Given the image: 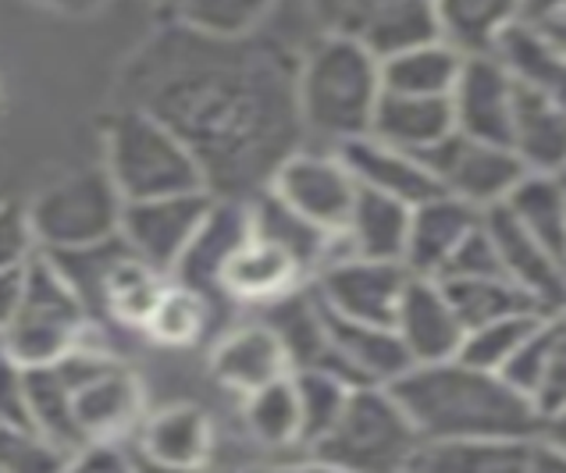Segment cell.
Instances as JSON below:
<instances>
[{"label":"cell","mask_w":566,"mask_h":473,"mask_svg":"<svg viewBox=\"0 0 566 473\" xmlns=\"http://www.w3.org/2000/svg\"><path fill=\"white\" fill-rule=\"evenodd\" d=\"M296 72L300 54L264 32L207 36L168 19L125 61L118 107L179 136L210 196L253 200L306 146Z\"/></svg>","instance_id":"6da1fadb"},{"label":"cell","mask_w":566,"mask_h":473,"mask_svg":"<svg viewBox=\"0 0 566 473\" xmlns=\"http://www.w3.org/2000/svg\"><path fill=\"white\" fill-rule=\"evenodd\" d=\"M424 442L467 438H542L545 420L535 402L503 374L463 360L420 364L388 385Z\"/></svg>","instance_id":"7a4b0ae2"},{"label":"cell","mask_w":566,"mask_h":473,"mask_svg":"<svg viewBox=\"0 0 566 473\" xmlns=\"http://www.w3.org/2000/svg\"><path fill=\"white\" fill-rule=\"evenodd\" d=\"M381 93V61L360 43L317 36L300 54V118L306 139L325 143L328 150L370 133Z\"/></svg>","instance_id":"3957f363"},{"label":"cell","mask_w":566,"mask_h":473,"mask_svg":"<svg viewBox=\"0 0 566 473\" xmlns=\"http://www.w3.org/2000/svg\"><path fill=\"white\" fill-rule=\"evenodd\" d=\"M104 171L125 203L160 200V196L203 192L197 160L150 114L118 107L104 125Z\"/></svg>","instance_id":"277c9868"},{"label":"cell","mask_w":566,"mask_h":473,"mask_svg":"<svg viewBox=\"0 0 566 473\" xmlns=\"http://www.w3.org/2000/svg\"><path fill=\"white\" fill-rule=\"evenodd\" d=\"M424 438L388 388H353L332 431L311 455L343 473H410Z\"/></svg>","instance_id":"5b68a950"},{"label":"cell","mask_w":566,"mask_h":473,"mask_svg":"<svg viewBox=\"0 0 566 473\" xmlns=\"http://www.w3.org/2000/svg\"><path fill=\"white\" fill-rule=\"evenodd\" d=\"M90 332V314L51 256L36 253L25 264L22 306L8 332L0 335V349L19 367H46L83 346Z\"/></svg>","instance_id":"8992f818"},{"label":"cell","mask_w":566,"mask_h":473,"mask_svg":"<svg viewBox=\"0 0 566 473\" xmlns=\"http://www.w3.org/2000/svg\"><path fill=\"white\" fill-rule=\"evenodd\" d=\"M25 210L40 253H64L115 239L125 200L104 168H86L46 186Z\"/></svg>","instance_id":"52a82bcc"},{"label":"cell","mask_w":566,"mask_h":473,"mask_svg":"<svg viewBox=\"0 0 566 473\" xmlns=\"http://www.w3.org/2000/svg\"><path fill=\"white\" fill-rule=\"evenodd\" d=\"M72 388V420L78 442H122L143 423V388L107 349L90 341L57 360Z\"/></svg>","instance_id":"ba28073f"},{"label":"cell","mask_w":566,"mask_h":473,"mask_svg":"<svg viewBox=\"0 0 566 473\" xmlns=\"http://www.w3.org/2000/svg\"><path fill=\"white\" fill-rule=\"evenodd\" d=\"M321 36L360 43L378 61L413 43L439 40L434 0H306Z\"/></svg>","instance_id":"9c48e42d"},{"label":"cell","mask_w":566,"mask_h":473,"mask_svg":"<svg viewBox=\"0 0 566 473\" xmlns=\"http://www.w3.org/2000/svg\"><path fill=\"white\" fill-rule=\"evenodd\" d=\"M268 192L325 235H343L360 186L335 150L303 146L274 171Z\"/></svg>","instance_id":"30bf717a"},{"label":"cell","mask_w":566,"mask_h":473,"mask_svg":"<svg viewBox=\"0 0 566 473\" xmlns=\"http://www.w3.org/2000/svg\"><path fill=\"white\" fill-rule=\"evenodd\" d=\"M420 160L428 165V171L434 175V182H439L446 196L463 200L467 207L481 210V214L506 203V196L527 175L510 146L471 139L463 133H452Z\"/></svg>","instance_id":"8fae6325"},{"label":"cell","mask_w":566,"mask_h":473,"mask_svg":"<svg viewBox=\"0 0 566 473\" xmlns=\"http://www.w3.org/2000/svg\"><path fill=\"white\" fill-rule=\"evenodd\" d=\"M410 282L407 264L392 260H367L353 253H335L314 274V296L332 314L360 324H385L392 328L402 288Z\"/></svg>","instance_id":"7c38bea8"},{"label":"cell","mask_w":566,"mask_h":473,"mask_svg":"<svg viewBox=\"0 0 566 473\" xmlns=\"http://www.w3.org/2000/svg\"><path fill=\"white\" fill-rule=\"evenodd\" d=\"M214 196L182 192V196H160V200L125 203L122 210V239L143 264H150L160 274H171L175 264L197 239L200 224L207 221Z\"/></svg>","instance_id":"4fadbf2b"},{"label":"cell","mask_w":566,"mask_h":473,"mask_svg":"<svg viewBox=\"0 0 566 473\" xmlns=\"http://www.w3.org/2000/svg\"><path fill=\"white\" fill-rule=\"evenodd\" d=\"M321 320H325V356H321L317 367L335 370L353 388H370V385L388 388L413 367L399 335L392 328H385V324L346 320L332 314L328 306H321Z\"/></svg>","instance_id":"5bb4252c"},{"label":"cell","mask_w":566,"mask_h":473,"mask_svg":"<svg viewBox=\"0 0 566 473\" xmlns=\"http://www.w3.org/2000/svg\"><path fill=\"white\" fill-rule=\"evenodd\" d=\"M484 228L499 253V267L516 288H524L545 314L566 306V264L553 250H545L527 228L516 224L503 203L484 210Z\"/></svg>","instance_id":"9a60e30c"},{"label":"cell","mask_w":566,"mask_h":473,"mask_svg":"<svg viewBox=\"0 0 566 473\" xmlns=\"http://www.w3.org/2000/svg\"><path fill=\"white\" fill-rule=\"evenodd\" d=\"M392 332L399 335L413 367L457 360L467 335L457 309L446 299L442 285L434 278H417V274H410L407 288H402Z\"/></svg>","instance_id":"2e32d148"},{"label":"cell","mask_w":566,"mask_h":473,"mask_svg":"<svg viewBox=\"0 0 566 473\" xmlns=\"http://www.w3.org/2000/svg\"><path fill=\"white\" fill-rule=\"evenodd\" d=\"M513 101H516V83L503 64L495 61V54L467 57L457 86H452V96H449L457 133L506 146Z\"/></svg>","instance_id":"e0dca14e"},{"label":"cell","mask_w":566,"mask_h":473,"mask_svg":"<svg viewBox=\"0 0 566 473\" xmlns=\"http://www.w3.org/2000/svg\"><path fill=\"white\" fill-rule=\"evenodd\" d=\"M503 378L535 402L545 423L566 413V306L542 314L535 332L506 364Z\"/></svg>","instance_id":"ac0fdd59"},{"label":"cell","mask_w":566,"mask_h":473,"mask_svg":"<svg viewBox=\"0 0 566 473\" xmlns=\"http://www.w3.org/2000/svg\"><path fill=\"white\" fill-rule=\"evenodd\" d=\"M306 267L279 242L256 235L242 239V246L229 256V264L218 274V296H229L235 303H253V306H271L285 296H293L303 288Z\"/></svg>","instance_id":"d6986e66"},{"label":"cell","mask_w":566,"mask_h":473,"mask_svg":"<svg viewBox=\"0 0 566 473\" xmlns=\"http://www.w3.org/2000/svg\"><path fill=\"white\" fill-rule=\"evenodd\" d=\"M210 374H214L218 385L247 399L253 391L289 378L293 360H289L282 338L274 335L271 324L250 320L242 328H232L210 349Z\"/></svg>","instance_id":"ffe728a7"},{"label":"cell","mask_w":566,"mask_h":473,"mask_svg":"<svg viewBox=\"0 0 566 473\" xmlns=\"http://www.w3.org/2000/svg\"><path fill=\"white\" fill-rule=\"evenodd\" d=\"M335 154L343 157V165L357 178L360 189L392 196V200L407 207H417L442 192L424 160L407 150H396V146H388L375 136L349 139L343 146H335Z\"/></svg>","instance_id":"44dd1931"},{"label":"cell","mask_w":566,"mask_h":473,"mask_svg":"<svg viewBox=\"0 0 566 473\" xmlns=\"http://www.w3.org/2000/svg\"><path fill=\"white\" fill-rule=\"evenodd\" d=\"M481 224V210L467 207L463 200L439 192L431 200L410 210V235L402 264L417 278H439L446 264L463 246V239Z\"/></svg>","instance_id":"7402d4cb"},{"label":"cell","mask_w":566,"mask_h":473,"mask_svg":"<svg viewBox=\"0 0 566 473\" xmlns=\"http://www.w3.org/2000/svg\"><path fill=\"white\" fill-rule=\"evenodd\" d=\"M250 235V203L247 200H218L210 207L207 221L200 224L197 239L175 264V282L197 288L200 296H218V274L229 264V256Z\"/></svg>","instance_id":"603a6c76"},{"label":"cell","mask_w":566,"mask_h":473,"mask_svg":"<svg viewBox=\"0 0 566 473\" xmlns=\"http://www.w3.org/2000/svg\"><path fill=\"white\" fill-rule=\"evenodd\" d=\"M133 449L154 463L207 470L210 455H214V423H210V417L200 406L175 402L143 417Z\"/></svg>","instance_id":"cb8c5ba5"},{"label":"cell","mask_w":566,"mask_h":473,"mask_svg":"<svg viewBox=\"0 0 566 473\" xmlns=\"http://www.w3.org/2000/svg\"><path fill=\"white\" fill-rule=\"evenodd\" d=\"M452 133H457V122H452L449 96H413V93L385 90L367 136L396 146V150H407L413 157H424Z\"/></svg>","instance_id":"d4e9b609"},{"label":"cell","mask_w":566,"mask_h":473,"mask_svg":"<svg viewBox=\"0 0 566 473\" xmlns=\"http://www.w3.org/2000/svg\"><path fill=\"white\" fill-rule=\"evenodd\" d=\"M506 146L527 175H566V107L516 86Z\"/></svg>","instance_id":"484cf974"},{"label":"cell","mask_w":566,"mask_h":473,"mask_svg":"<svg viewBox=\"0 0 566 473\" xmlns=\"http://www.w3.org/2000/svg\"><path fill=\"white\" fill-rule=\"evenodd\" d=\"M492 54L521 90L566 107V54L548 40L545 29L516 22L503 32Z\"/></svg>","instance_id":"4316f807"},{"label":"cell","mask_w":566,"mask_h":473,"mask_svg":"<svg viewBox=\"0 0 566 473\" xmlns=\"http://www.w3.org/2000/svg\"><path fill=\"white\" fill-rule=\"evenodd\" d=\"M410 210L413 207L392 200V196L360 189L357 203H353V214L346 221V232L338 235V242H343V250L353 256L402 264L407 235H410Z\"/></svg>","instance_id":"83f0119b"},{"label":"cell","mask_w":566,"mask_h":473,"mask_svg":"<svg viewBox=\"0 0 566 473\" xmlns=\"http://www.w3.org/2000/svg\"><path fill=\"white\" fill-rule=\"evenodd\" d=\"M535 438H467L424 442L410 473H527Z\"/></svg>","instance_id":"f1b7e54d"},{"label":"cell","mask_w":566,"mask_h":473,"mask_svg":"<svg viewBox=\"0 0 566 473\" xmlns=\"http://www.w3.org/2000/svg\"><path fill=\"white\" fill-rule=\"evenodd\" d=\"M521 22V0H434V29L463 57L492 54L510 25Z\"/></svg>","instance_id":"f546056e"},{"label":"cell","mask_w":566,"mask_h":473,"mask_svg":"<svg viewBox=\"0 0 566 473\" xmlns=\"http://www.w3.org/2000/svg\"><path fill=\"white\" fill-rule=\"evenodd\" d=\"M165 285H168L165 274L154 271L150 264H143V260L125 246L122 256L107 267L101 288H96L93 314L125 324V328H143V324L150 320Z\"/></svg>","instance_id":"4dcf8cb0"},{"label":"cell","mask_w":566,"mask_h":473,"mask_svg":"<svg viewBox=\"0 0 566 473\" xmlns=\"http://www.w3.org/2000/svg\"><path fill=\"white\" fill-rule=\"evenodd\" d=\"M463 54L446 40H424L381 61V86L388 93L413 96H452V86L463 72Z\"/></svg>","instance_id":"1f68e13d"},{"label":"cell","mask_w":566,"mask_h":473,"mask_svg":"<svg viewBox=\"0 0 566 473\" xmlns=\"http://www.w3.org/2000/svg\"><path fill=\"white\" fill-rule=\"evenodd\" d=\"M503 207L566 264V175H524Z\"/></svg>","instance_id":"d6a6232c"},{"label":"cell","mask_w":566,"mask_h":473,"mask_svg":"<svg viewBox=\"0 0 566 473\" xmlns=\"http://www.w3.org/2000/svg\"><path fill=\"white\" fill-rule=\"evenodd\" d=\"M446 299L457 309L463 332L481 328V324H495L521 314H545V309L516 288L506 274H489V278H446L439 282Z\"/></svg>","instance_id":"836d02e7"},{"label":"cell","mask_w":566,"mask_h":473,"mask_svg":"<svg viewBox=\"0 0 566 473\" xmlns=\"http://www.w3.org/2000/svg\"><path fill=\"white\" fill-rule=\"evenodd\" d=\"M242 420H247L250 438H256L264 449H274V452L303 449V420H300L293 374L261 388V391H253V396H247Z\"/></svg>","instance_id":"e575fe53"},{"label":"cell","mask_w":566,"mask_h":473,"mask_svg":"<svg viewBox=\"0 0 566 473\" xmlns=\"http://www.w3.org/2000/svg\"><path fill=\"white\" fill-rule=\"evenodd\" d=\"M293 388H296L300 420H303V449H311L332 431V423L343 413L353 385L343 381L328 367H296Z\"/></svg>","instance_id":"d590c367"},{"label":"cell","mask_w":566,"mask_h":473,"mask_svg":"<svg viewBox=\"0 0 566 473\" xmlns=\"http://www.w3.org/2000/svg\"><path fill=\"white\" fill-rule=\"evenodd\" d=\"M171 19L207 36H250L261 32L279 0H168Z\"/></svg>","instance_id":"8d00e7d4"},{"label":"cell","mask_w":566,"mask_h":473,"mask_svg":"<svg viewBox=\"0 0 566 473\" xmlns=\"http://www.w3.org/2000/svg\"><path fill=\"white\" fill-rule=\"evenodd\" d=\"M207 328V296H200L197 288L189 285H165L160 299L154 306L150 320L143 324L157 346H171V349H182L192 346Z\"/></svg>","instance_id":"74e56055"},{"label":"cell","mask_w":566,"mask_h":473,"mask_svg":"<svg viewBox=\"0 0 566 473\" xmlns=\"http://www.w3.org/2000/svg\"><path fill=\"white\" fill-rule=\"evenodd\" d=\"M538 320H542V314H521V317H506V320L471 328L463 335V346L457 353V360L471 364L478 370L503 374L506 364L516 356V349H521L527 341V335L535 332Z\"/></svg>","instance_id":"f35d334b"},{"label":"cell","mask_w":566,"mask_h":473,"mask_svg":"<svg viewBox=\"0 0 566 473\" xmlns=\"http://www.w3.org/2000/svg\"><path fill=\"white\" fill-rule=\"evenodd\" d=\"M69 455L32 423H0V473H64Z\"/></svg>","instance_id":"ab89813d"},{"label":"cell","mask_w":566,"mask_h":473,"mask_svg":"<svg viewBox=\"0 0 566 473\" xmlns=\"http://www.w3.org/2000/svg\"><path fill=\"white\" fill-rule=\"evenodd\" d=\"M489 274H503V267H499V253L492 246V235H489V228H484V214H481V224L463 239V246L452 253L446 271L434 282H446V278H489Z\"/></svg>","instance_id":"60d3db41"},{"label":"cell","mask_w":566,"mask_h":473,"mask_svg":"<svg viewBox=\"0 0 566 473\" xmlns=\"http://www.w3.org/2000/svg\"><path fill=\"white\" fill-rule=\"evenodd\" d=\"M40 253L36 235H32L29 210L4 200L0 203V271L25 267Z\"/></svg>","instance_id":"b9f144b4"},{"label":"cell","mask_w":566,"mask_h":473,"mask_svg":"<svg viewBox=\"0 0 566 473\" xmlns=\"http://www.w3.org/2000/svg\"><path fill=\"white\" fill-rule=\"evenodd\" d=\"M64 473H136L133 449L122 442H90L69 455Z\"/></svg>","instance_id":"7bdbcfd3"},{"label":"cell","mask_w":566,"mask_h":473,"mask_svg":"<svg viewBox=\"0 0 566 473\" xmlns=\"http://www.w3.org/2000/svg\"><path fill=\"white\" fill-rule=\"evenodd\" d=\"M0 423H32L25 399V367L0 349Z\"/></svg>","instance_id":"ee69618b"},{"label":"cell","mask_w":566,"mask_h":473,"mask_svg":"<svg viewBox=\"0 0 566 473\" xmlns=\"http://www.w3.org/2000/svg\"><path fill=\"white\" fill-rule=\"evenodd\" d=\"M22 292H25V267L0 271V335L8 332V324L19 314Z\"/></svg>","instance_id":"f6af8a7d"},{"label":"cell","mask_w":566,"mask_h":473,"mask_svg":"<svg viewBox=\"0 0 566 473\" xmlns=\"http://www.w3.org/2000/svg\"><path fill=\"white\" fill-rule=\"evenodd\" d=\"M527 473H566V449L548 442V438H535L531 445V470Z\"/></svg>","instance_id":"bcb514c9"},{"label":"cell","mask_w":566,"mask_h":473,"mask_svg":"<svg viewBox=\"0 0 566 473\" xmlns=\"http://www.w3.org/2000/svg\"><path fill=\"white\" fill-rule=\"evenodd\" d=\"M566 19V0H521V22L553 25Z\"/></svg>","instance_id":"7dc6e473"},{"label":"cell","mask_w":566,"mask_h":473,"mask_svg":"<svg viewBox=\"0 0 566 473\" xmlns=\"http://www.w3.org/2000/svg\"><path fill=\"white\" fill-rule=\"evenodd\" d=\"M239 473H343L321 460H306V463H268V466H250V470H239Z\"/></svg>","instance_id":"c3c4849f"},{"label":"cell","mask_w":566,"mask_h":473,"mask_svg":"<svg viewBox=\"0 0 566 473\" xmlns=\"http://www.w3.org/2000/svg\"><path fill=\"white\" fill-rule=\"evenodd\" d=\"M43 8H54V11H64V14H86V11H96L104 4V0H36Z\"/></svg>","instance_id":"681fc988"},{"label":"cell","mask_w":566,"mask_h":473,"mask_svg":"<svg viewBox=\"0 0 566 473\" xmlns=\"http://www.w3.org/2000/svg\"><path fill=\"white\" fill-rule=\"evenodd\" d=\"M133 466H136V473H207V470H186V466L154 463V460H147V455H139L136 449H133Z\"/></svg>","instance_id":"f907efd6"},{"label":"cell","mask_w":566,"mask_h":473,"mask_svg":"<svg viewBox=\"0 0 566 473\" xmlns=\"http://www.w3.org/2000/svg\"><path fill=\"white\" fill-rule=\"evenodd\" d=\"M542 434L548 438V442H556V445H563V449H566V413H559V417L548 420Z\"/></svg>","instance_id":"816d5d0a"},{"label":"cell","mask_w":566,"mask_h":473,"mask_svg":"<svg viewBox=\"0 0 566 473\" xmlns=\"http://www.w3.org/2000/svg\"><path fill=\"white\" fill-rule=\"evenodd\" d=\"M538 29H545L548 32V40H553L559 51L566 54V19L563 22H553V25H538Z\"/></svg>","instance_id":"f5cc1de1"}]
</instances>
